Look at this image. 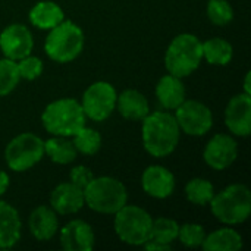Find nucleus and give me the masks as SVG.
<instances>
[{
	"instance_id": "1",
	"label": "nucleus",
	"mask_w": 251,
	"mask_h": 251,
	"mask_svg": "<svg viewBox=\"0 0 251 251\" xmlns=\"http://www.w3.org/2000/svg\"><path fill=\"white\" fill-rule=\"evenodd\" d=\"M179 134L175 116L168 112L149 113L143 119V144L154 157L171 154L179 143Z\"/></svg>"
},
{
	"instance_id": "2",
	"label": "nucleus",
	"mask_w": 251,
	"mask_h": 251,
	"mask_svg": "<svg viewBox=\"0 0 251 251\" xmlns=\"http://www.w3.org/2000/svg\"><path fill=\"white\" fill-rule=\"evenodd\" d=\"M212 213L226 225H238L251 213V193L243 184H234L215 194L210 200Z\"/></svg>"
},
{
	"instance_id": "3",
	"label": "nucleus",
	"mask_w": 251,
	"mask_h": 251,
	"mask_svg": "<svg viewBox=\"0 0 251 251\" xmlns=\"http://www.w3.org/2000/svg\"><path fill=\"white\" fill-rule=\"evenodd\" d=\"M85 113L81 103L74 99H60L50 103L41 121L47 132L57 137H71L85 125Z\"/></svg>"
},
{
	"instance_id": "4",
	"label": "nucleus",
	"mask_w": 251,
	"mask_h": 251,
	"mask_svg": "<svg viewBox=\"0 0 251 251\" xmlns=\"http://www.w3.org/2000/svg\"><path fill=\"white\" fill-rule=\"evenodd\" d=\"M128 193L121 181L110 176L93 178L84 188L85 204L99 213L115 215L126 204Z\"/></svg>"
},
{
	"instance_id": "5",
	"label": "nucleus",
	"mask_w": 251,
	"mask_h": 251,
	"mask_svg": "<svg viewBox=\"0 0 251 251\" xmlns=\"http://www.w3.org/2000/svg\"><path fill=\"white\" fill-rule=\"evenodd\" d=\"M203 43L193 34H181L166 50L165 66L169 74L184 78L194 72L203 59Z\"/></svg>"
},
{
	"instance_id": "6",
	"label": "nucleus",
	"mask_w": 251,
	"mask_h": 251,
	"mask_svg": "<svg viewBox=\"0 0 251 251\" xmlns=\"http://www.w3.org/2000/svg\"><path fill=\"white\" fill-rule=\"evenodd\" d=\"M84 47V32L72 21H62L50 29L44 49L47 56L59 63H66L79 56Z\"/></svg>"
},
{
	"instance_id": "7",
	"label": "nucleus",
	"mask_w": 251,
	"mask_h": 251,
	"mask_svg": "<svg viewBox=\"0 0 251 251\" xmlns=\"http://www.w3.org/2000/svg\"><path fill=\"white\" fill-rule=\"evenodd\" d=\"M151 216L138 206L125 204L115 213V231L121 241L129 246H143L150 240Z\"/></svg>"
},
{
	"instance_id": "8",
	"label": "nucleus",
	"mask_w": 251,
	"mask_h": 251,
	"mask_svg": "<svg viewBox=\"0 0 251 251\" xmlns=\"http://www.w3.org/2000/svg\"><path fill=\"white\" fill-rule=\"evenodd\" d=\"M44 156V141L31 132L15 137L4 150L7 166L15 172H24L37 165Z\"/></svg>"
},
{
	"instance_id": "9",
	"label": "nucleus",
	"mask_w": 251,
	"mask_h": 251,
	"mask_svg": "<svg viewBox=\"0 0 251 251\" xmlns=\"http://www.w3.org/2000/svg\"><path fill=\"white\" fill-rule=\"evenodd\" d=\"M116 91L113 85L104 81L94 82L87 88L82 96V110L87 118L101 122L107 119L116 107Z\"/></svg>"
},
{
	"instance_id": "10",
	"label": "nucleus",
	"mask_w": 251,
	"mask_h": 251,
	"mask_svg": "<svg viewBox=\"0 0 251 251\" xmlns=\"http://www.w3.org/2000/svg\"><path fill=\"white\" fill-rule=\"evenodd\" d=\"M175 119L179 129L193 137H201L207 134L213 124L210 109L197 100H184L175 109Z\"/></svg>"
},
{
	"instance_id": "11",
	"label": "nucleus",
	"mask_w": 251,
	"mask_h": 251,
	"mask_svg": "<svg viewBox=\"0 0 251 251\" xmlns=\"http://www.w3.org/2000/svg\"><path fill=\"white\" fill-rule=\"evenodd\" d=\"M34 40L29 29L22 24H12L6 26L0 34V49L4 57L19 60L31 54Z\"/></svg>"
},
{
	"instance_id": "12",
	"label": "nucleus",
	"mask_w": 251,
	"mask_h": 251,
	"mask_svg": "<svg viewBox=\"0 0 251 251\" xmlns=\"http://www.w3.org/2000/svg\"><path fill=\"white\" fill-rule=\"evenodd\" d=\"M237 154H238L237 141L226 134H216L207 143L203 157L210 168L216 171H224L235 162Z\"/></svg>"
},
{
	"instance_id": "13",
	"label": "nucleus",
	"mask_w": 251,
	"mask_h": 251,
	"mask_svg": "<svg viewBox=\"0 0 251 251\" xmlns=\"http://www.w3.org/2000/svg\"><path fill=\"white\" fill-rule=\"evenodd\" d=\"M225 124L228 129L238 137L250 135L251 96L241 93L231 99L225 110Z\"/></svg>"
},
{
	"instance_id": "14",
	"label": "nucleus",
	"mask_w": 251,
	"mask_h": 251,
	"mask_svg": "<svg viewBox=\"0 0 251 251\" xmlns=\"http://www.w3.org/2000/svg\"><path fill=\"white\" fill-rule=\"evenodd\" d=\"M141 185L149 196L154 199H166L175 190V176L169 169L154 165L143 172Z\"/></svg>"
},
{
	"instance_id": "15",
	"label": "nucleus",
	"mask_w": 251,
	"mask_h": 251,
	"mask_svg": "<svg viewBox=\"0 0 251 251\" xmlns=\"http://www.w3.org/2000/svg\"><path fill=\"white\" fill-rule=\"evenodd\" d=\"M50 204L56 213L60 215L76 213L85 204L84 190H81L72 182H62L51 191Z\"/></svg>"
},
{
	"instance_id": "16",
	"label": "nucleus",
	"mask_w": 251,
	"mask_h": 251,
	"mask_svg": "<svg viewBox=\"0 0 251 251\" xmlns=\"http://www.w3.org/2000/svg\"><path fill=\"white\" fill-rule=\"evenodd\" d=\"M60 244L68 251H90L94 249V232L84 221H71L62 228Z\"/></svg>"
},
{
	"instance_id": "17",
	"label": "nucleus",
	"mask_w": 251,
	"mask_h": 251,
	"mask_svg": "<svg viewBox=\"0 0 251 251\" xmlns=\"http://www.w3.org/2000/svg\"><path fill=\"white\" fill-rule=\"evenodd\" d=\"M21 218L16 209L6 201H0V249L13 247L21 238Z\"/></svg>"
},
{
	"instance_id": "18",
	"label": "nucleus",
	"mask_w": 251,
	"mask_h": 251,
	"mask_svg": "<svg viewBox=\"0 0 251 251\" xmlns=\"http://www.w3.org/2000/svg\"><path fill=\"white\" fill-rule=\"evenodd\" d=\"M28 225H29L31 234L40 241L50 240L57 232V228H59L56 212L47 206H40L34 209L29 216Z\"/></svg>"
},
{
	"instance_id": "19",
	"label": "nucleus",
	"mask_w": 251,
	"mask_h": 251,
	"mask_svg": "<svg viewBox=\"0 0 251 251\" xmlns=\"http://www.w3.org/2000/svg\"><path fill=\"white\" fill-rule=\"evenodd\" d=\"M116 107L119 113L129 121H143L149 113L147 99L137 90H125L116 97Z\"/></svg>"
},
{
	"instance_id": "20",
	"label": "nucleus",
	"mask_w": 251,
	"mask_h": 251,
	"mask_svg": "<svg viewBox=\"0 0 251 251\" xmlns=\"http://www.w3.org/2000/svg\"><path fill=\"white\" fill-rule=\"evenodd\" d=\"M156 96L165 109L175 110L185 100V87L181 78L169 74L160 78L156 85Z\"/></svg>"
},
{
	"instance_id": "21",
	"label": "nucleus",
	"mask_w": 251,
	"mask_h": 251,
	"mask_svg": "<svg viewBox=\"0 0 251 251\" xmlns=\"http://www.w3.org/2000/svg\"><path fill=\"white\" fill-rule=\"evenodd\" d=\"M65 15L54 1H38L29 10V21L40 29H51L63 21Z\"/></svg>"
},
{
	"instance_id": "22",
	"label": "nucleus",
	"mask_w": 251,
	"mask_h": 251,
	"mask_svg": "<svg viewBox=\"0 0 251 251\" xmlns=\"http://www.w3.org/2000/svg\"><path fill=\"white\" fill-rule=\"evenodd\" d=\"M201 247L206 251H237L243 247V238L235 229L222 228L206 235Z\"/></svg>"
},
{
	"instance_id": "23",
	"label": "nucleus",
	"mask_w": 251,
	"mask_h": 251,
	"mask_svg": "<svg viewBox=\"0 0 251 251\" xmlns=\"http://www.w3.org/2000/svg\"><path fill=\"white\" fill-rule=\"evenodd\" d=\"M44 153L59 165H68L75 160L76 149L72 141L66 140L65 137H54L44 141Z\"/></svg>"
},
{
	"instance_id": "24",
	"label": "nucleus",
	"mask_w": 251,
	"mask_h": 251,
	"mask_svg": "<svg viewBox=\"0 0 251 251\" xmlns=\"http://www.w3.org/2000/svg\"><path fill=\"white\" fill-rule=\"evenodd\" d=\"M203 46V57L210 65H228L232 59V46L224 38H210Z\"/></svg>"
},
{
	"instance_id": "25",
	"label": "nucleus",
	"mask_w": 251,
	"mask_h": 251,
	"mask_svg": "<svg viewBox=\"0 0 251 251\" xmlns=\"http://www.w3.org/2000/svg\"><path fill=\"white\" fill-rule=\"evenodd\" d=\"M185 196L188 201L197 206H206L210 203L212 197L215 196V190L212 182L203 178H194L185 185Z\"/></svg>"
},
{
	"instance_id": "26",
	"label": "nucleus",
	"mask_w": 251,
	"mask_h": 251,
	"mask_svg": "<svg viewBox=\"0 0 251 251\" xmlns=\"http://www.w3.org/2000/svg\"><path fill=\"white\" fill-rule=\"evenodd\" d=\"M178 231H179V225L175 221L168 218H159L151 224V232L149 241L171 246V243H174L178 238Z\"/></svg>"
},
{
	"instance_id": "27",
	"label": "nucleus",
	"mask_w": 251,
	"mask_h": 251,
	"mask_svg": "<svg viewBox=\"0 0 251 251\" xmlns=\"http://www.w3.org/2000/svg\"><path fill=\"white\" fill-rule=\"evenodd\" d=\"M74 146L76 149V151L87 154V156H93L100 150L101 146V137L100 134L93 129V128H87L85 125L78 129L74 134Z\"/></svg>"
},
{
	"instance_id": "28",
	"label": "nucleus",
	"mask_w": 251,
	"mask_h": 251,
	"mask_svg": "<svg viewBox=\"0 0 251 251\" xmlns=\"http://www.w3.org/2000/svg\"><path fill=\"white\" fill-rule=\"evenodd\" d=\"M21 79L18 65L12 59H0V96H6L15 90Z\"/></svg>"
},
{
	"instance_id": "29",
	"label": "nucleus",
	"mask_w": 251,
	"mask_h": 251,
	"mask_svg": "<svg viewBox=\"0 0 251 251\" xmlns=\"http://www.w3.org/2000/svg\"><path fill=\"white\" fill-rule=\"evenodd\" d=\"M204 237H206V232H204V228L201 225L185 224V225L179 226L176 240H179L185 247L196 249V247H200L203 244Z\"/></svg>"
},
{
	"instance_id": "30",
	"label": "nucleus",
	"mask_w": 251,
	"mask_h": 251,
	"mask_svg": "<svg viewBox=\"0 0 251 251\" xmlns=\"http://www.w3.org/2000/svg\"><path fill=\"white\" fill-rule=\"evenodd\" d=\"M207 16L215 25H226L234 18V10L226 0H210L207 4Z\"/></svg>"
},
{
	"instance_id": "31",
	"label": "nucleus",
	"mask_w": 251,
	"mask_h": 251,
	"mask_svg": "<svg viewBox=\"0 0 251 251\" xmlns=\"http://www.w3.org/2000/svg\"><path fill=\"white\" fill-rule=\"evenodd\" d=\"M16 65H18V71H19L21 78L28 79V81L38 78L43 72V62L35 56L28 54V56L19 59Z\"/></svg>"
},
{
	"instance_id": "32",
	"label": "nucleus",
	"mask_w": 251,
	"mask_h": 251,
	"mask_svg": "<svg viewBox=\"0 0 251 251\" xmlns=\"http://www.w3.org/2000/svg\"><path fill=\"white\" fill-rule=\"evenodd\" d=\"M69 178H71V182L72 184H75L76 187H79L81 190H84L91 182V179L94 178V175L85 166H75V168L71 169Z\"/></svg>"
},
{
	"instance_id": "33",
	"label": "nucleus",
	"mask_w": 251,
	"mask_h": 251,
	"mask_svg": "<svg viewBox=\"0 0 251 251\" xmlns=\"http://www.w3.org/2000/svg\"><path fill=\"white\" fill-rule=\"evenodd\" d=\"M144 249L149 251H168L171 250V246H166V244H159V243H154V241H147L143 244Z\"/></svg>"
},
{
	"instance_id": "34",
	"label": "nucleus",
	"mask_w": 251,
	"mask_h": 251,
	"mask_svg": "<svg viewBox=\"0 0 251 251\" xmlns=\"http://www.w3.org/2000/svg\"><path fill=\"white\" fill-rule=\"evenodd\" d=\"M7 187H9V176L6 172L0 171V196L6 193Z\"/></svg>"
},
{
	"instance_id": "35",
	"label": "nucleus",
	"mask_w": 251,
	"mask_h": 251,
	"mask_svg": "<svg viewBox=\"0 0 251 251\" xmlns=\"http://www.w3.org/2000/svg\"><path fill=\"white\" fill-rule=\"evenodd\" d=\"M250 78H251V74L250 72H247V75H246V79H244V93H246V94H249V96H251Z\"/></svg>"
}]
</instances>
